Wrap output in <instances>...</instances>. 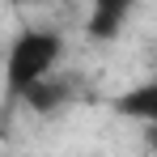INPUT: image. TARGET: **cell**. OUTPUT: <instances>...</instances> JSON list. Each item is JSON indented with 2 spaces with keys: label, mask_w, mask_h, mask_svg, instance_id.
Masks as SVG:
<instances>
[{
  "label": "cell",
  "mask_w": 157,
  "mask_h": 157,
  "mask_svg": "<svg viewBox=\"0 0 157 157\" xmlns=\"http://www.w3.org/2000/svg\"><path fill=\"white\" fill-rule=\"evenodd\" d=\"M9 4H38V0H9Z\"/></svg>",
  "instance_id": "5b68a950"
},
{
  "label": "cell",
  "mask_w": 157,
  "mask_h": 157,
  "mask_svg": "<svg viewBox=\"0 0 157 157\" xmlns=\"http://www.w3.org/2000/svg\"><path fill=\"white\" fill-rule=\"evenodd\" d=\"M132 4H136V0H132Z\"/></svg>",
  "instance_id": "8992f818"
},
{
  "label": "cell",
  "mask_w": 157,
  "mask_h": 157,
  "mask_svg": "<svg viewBox=\"0 0 157 157\" xmlns=\"http://www.w3.org/2000/svg\"><path fill=\"white\" fill-rule=\"evenodd\" d=\"M17 98H21L30 110H38V115H55V110H64V106L77 98V81L59 77V68H55V72H47L43 81H34L30 89H21Z\"/></svg>",
  "instance_id": "7a4b0ae2"
},
{
  "label": "cell",
  "mask_w": 157,
  "mask_h": 157,
  "mask_svg": "<svg viewBox=\"0 0 157 157\" xmlns=\"http://www.w3.org/2000/svg\"><path fill=\"white\" fill-rule=\"evenodd\" d=\"M59 59H64V38L55 30H43V26L21 30L9 43V55H4V85H9V94L17 98L34 81H43L47 72H55Z\"/></svg>",
  "instance_id": "6da1fadb"
},
{
  "label": "cell",
  "mask_w": 157,
  "mask_h": 157,
  "mask_svg": "<svg viewBox=\"0 0 157 157\" xmlns=\"http://www.w3.org/2000/svg\"><path fill=\"white\" fill-rule=\"evenodd\" d=\"M119 110L136 123H153L157 119V85H136L132 94L119 98Z\"/></svg>",
  "instance_id": "277c9868"
},
{
  "label": "cell",
  "mask_w": 157,
  "mask_h": 157,
  "mask_svg": "<svg viewBox=\"0 0 157 157\" xmlns=\"http://www.w3.org/2000/svg\"><path fill=\"white\" fill-rule=\"evenodd\" d=\"M132 13V0H94V13H89V38H119L123 21Z\"/></svg>",
  "instance_id": "3957f363"
}]
</instances>
